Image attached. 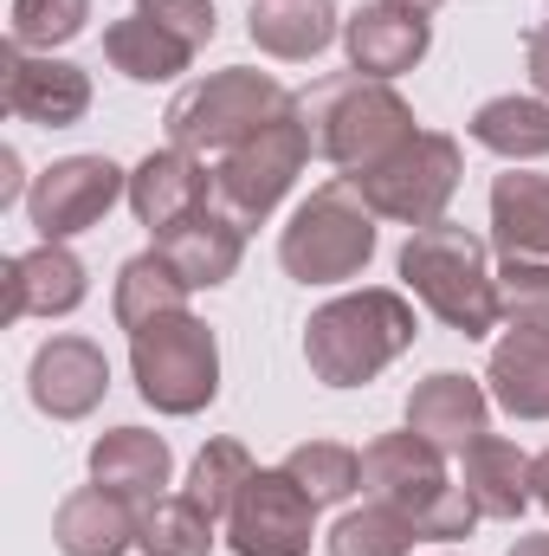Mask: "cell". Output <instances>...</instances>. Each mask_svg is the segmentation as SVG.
Masks as SVG:
<instances>
[{
    "label": "cell",
    "mask_w": 549,
    "mask_h": 556,
    "mask_svg": "<svg viewBox=\"0 0 549 556\" xmlns=\"http://www.w3.org/2000/svg\"><path fill=\"white\" fill-rule=\"evenodd\" d=\"M253 472H259V466H253V453H246L240 440H207V446H201V459L188 466V485H181V492H188V498L220 525V518L240 505V492H246V479H253Z\"/></svg>",
    "instance_id": "31"
},
{
    "label": "cell",
    "mask_w": 549,
    "mask_h": 556,
    "mask_svg": "<svg viewBox=\"0 0 549 556\" xmlns=\"http://www.w3.org/2000/svg\"><path fill=\"white\" fill-rule=\"evenodd\" d=\"M511 556H549V531H544V538H518Z\"/></svg>",
    "instance_id": "38"
},
{
    "label": "cell",
    "mask_w": 549,
    "mask_h": 556,
    "mask_svg": "<svg viewBox=\"0 0 549 556\" xmlns=\"http://www.w3.org/2000/svg\"><path fill=\"white\" fill-rule=\"evenodd\" d=\"M91 298V273L65 240H39L33 253H13L0 266V324L20 317H72Z\"/></svg>",
    "instance_id": "13"
},
{
    "label": "cell",
    "mask_w": 549,
    "mask_h": 556,
    "mask_svg": "<svg viewBox=\"0 0 549 556\" xmlns=\"http://www.w3.org/2000/svg\"><path fill=\"white\" fill-rule=\"evenodd\" d=\"M246 33L259 52H272L284 65H304L336 39V7L330 0H253Z\"/></svg>",
    "instance_id": "24"
},
{
    "label": "cell",
    "mask_w": 549,
    "mask_h": 556,
    "mask_svg": "<svg viewBox=\"0 0 549 556\" xmlns=\"http://www.w3.org/2000/svg\"><path fill=\"white\" fill-rule=\"evenodd\" d=\"M0 104H7V117H20V124L72 130V124H85V111H91V72L72 65V59H52V52H20V46H7V52H0Z\"/></svg>",
    "instance_id": "12"
},
{
    "label": "cell",
    "mask_w": 549,
    "mask_h": 556,
    "mask_svg": "<svg viewBox=\"0 0 549 556\" xmlns=\"http://www.w3.org/2000/svg\"><path fill=\"white\" fill-rule=\"evenodd\" d=\"M465 155L446 130H420L408 149H395L382 168L356 175V194L375 207V220H401V227H433L446 220V201L459 194ZM349 181V175H343Z\"/></svg>",
    "instance_id": "9"
},
{
    "label": "cell",
    "mask_w": 549,
    "mask_h": 556,
    "mask_svg": "<svg viewBox=\"0 0 549 556\" xmlns=\"http://www.w3.org/2000/svg\"><path fill=\"white\" fill-rule=\"evenodd\" d=\"M85 20H91V0H13L7 46H20V52H52V46L78 39Z\"/></svg>",
    "instance_id": "32"
},
{
    "label": "cell",
    "mask_w": 549,
    "mask_h": 556,
    "mask_svg": "<svg viewBox=\"0 0 549 556\" xmlns=\"http://www.w3.org/2000/svg\"><path fill=\"white\" fill-rule=\"evenodd\" d=\"M375 260V207L356 181H323L278 233V266L297 285H343Z\"/></svg>",
    "instance_id": "6"
},
{
    "label": "cell",
    "mask_w": 549,
    "mask_h": 556,
    "mask_svg": "<svg viewBox=\"0 0 549 556\" xmlns=\"http://www.w3.org/2000/svg\"><path fill=\"white\" fill-rule=\"evenodd\" d=\"M465 466H459V485H465V498L478 505V518H498V525H518L524 511H531V453L518 446V440H498V433H485V440H472L465 453H459Z\"/></svg>",
    "instance_id": "20"
},
{
    "label": "cell",
    "mask_w": 549,
    "mask_h": 556,
    "mask_svg": "<svg viewBox=\"0 0 549 556\" xmlns=\"http://www.w3.org/2000/svg\"><path fill=\"white\" fill-rule=\"evenodd\" d=\"M117 194H130V175L111 155H65L26 188V220L39 240H72L91 233L117 207Z\"/></svg>",
    "instance_id": "10"
},
{
    "label": "cell",
    "mask_w": 549,
    "mask_h": 556,
    "mask_svg": "<svg viewBox=\"0 0 549 556\" xmlns=\"http://www.w3.org/2000/svg\"><path fill=\"white\" fill-rule=\"evenodd\" d=\"M284 472L317 498V505H343L362 492V453L343 446V440H304L284 453Z\"/></svg>",
    "instance_id": "30"
},
{
    "label": "cell",
    "mask_w": 549,
    "mask_h": 556,
    "mask_svg": "<svg viewBox=\"0 0 549 556\" xmlns=\"http://www.w3.org/2000/svg\"><path fill=\"white\" fill-rule=\"evenodd\" d=\"M317 538V498L284 472V466H259L240 492V505L227 511V544L233 556H310Z\"/></svg>",
    "instance_id": "11"
},
{
    "label": "cell",
    "mask_w": 549,
    "mask_h": 556,
    "mask_svg": "<svg viewBox=\"0 0 549 556\" xmlns=\"http://www.w3.org/2000/svg\"><path fill=\"white\" fill-rule=\"evenodd\" d=\"M401 278L408 291L446 324L459 330L465 343L491 337L498 324V273L485 266V240L459 220H433V227H413L408 247H401Z\"/></svg>",
    "instance_id": "3"
},
{
    "label": "cell",
    "mask_w": 549,
    "mask_h": 556,
    "mask_svg": "<svg viewBox=\"0 0 549 556\" xmlns=\"http://www.w3.org/2000/svg\"><path fill=\"white\" fill-rule=\"evenodd\" d=\"M465 130L478 149H491L505 162H537V155H549V98H518V91L485 98Z\"/></svg>",
    "instance_id": "26"
},
{
    "label": "cell",
    "mask_w": 549,
    "mask_h": 556,
    "mask_svg": "<svg viewBox=\"0 0 549 556\" xmlns=\"http://www.w3.org/2000/svg\"><path fill=\"white\" fill-rule=\"evenodd\" d=\"M531 492H537V505L549 511V446L537 453V459H531Z\"/></svg>",
    "instance_id": "37"
},
{
    "label": "cell",
    "mask_w": 549,
    "mask_h": 556,
    "mask_svg": "<svg viewBox=\"0 0 549 556\" xmlns=\"http://www.w3.org/2000/svg\"><path fill=\"white\" fill-rule=\"evenodd\" d=\"M395 7H413V13H433L439 0H395Z\"/></svg>",
    "instance_id": "39"
},
{
    "label": "cell",
    "mask_w": 549,
    "mask_h": 556,
    "mask_svg": "<svg viewBox=\"0 0 549 556\" xmlns=\"http://www.w3.org/2000/svg\"><path fill=\"white\" fill-rule=\"evenodd\" d=\"M130 376L155 415H201L220 395V343L194 311L155 317L130 337Z\"/></svg>",
    "instance_id": "7"
},
{
    "label": "cell",
    "mask_w": 549,
    "mask_h": 556,
    "mask_svg": "<svg viewBox=\"0 0 549 556\" xmlns=\"http://www.w3.org/2000/svg\"><path fill=\"white\" fill-rule=\"evenodd\" d=\"M297 98L278 85L272 72H253V65H227V72H207L194 78L188 91H175L168 104V142L188 149V155H227L246 137H259L272 117H284Z\"/></svg>",
    "instance_id": "5"
},
{
    "label": "cell",
    "mask_w": 549,
    "mask_h": 556,
    "mask_svg": "<svg viewBox=\"0 0 549 556\" xmlns=\"http://www.w3.org/2000/svg\"><path fill=\"white\" fill-rule=\"evenodd\" d=\"M168 472H175V453L149 427H111L91 446V479L111 485V492H124L130 505H155L168 492Z\"/></svg>",
    "instance_id": "21"
},
{
    "label": "cell",
    "mask_w": 549,
    "mask_h": 556,
    "mask_svg": "<svg viewBox=\"0 0 549 556\" xmlns=\"http://www.w3.org/2000/svg\"><path fill=\"white\" fill-rule=\"evenodd\" d=\"M142 538V505H130L111 485H78L59 511H52V544L65 556H124Z\"/></svg>",
    "instance_id": "18"
},
{
    "label": "cell",
    "mask_w": 549,
    "mask_h": 556,
    "mask_svg": "<svg viewBox=\"0 0 549 556\" xmlns=\"http://www.w3.org/2000/svg\"><path fill=\"white\" fill-rule=\"evenodd\" d=\"M362 492L395 505L420 538L433 544H452V538H472L478 525V505L465 498V485L446 479V453L426 446L420 433H382L362 446Z\"/></svg>",
    "instance_id": "4"
},
{
    "label": "cell",
    "mask_w": 549,
    "mask_h": 556,
    "mask_svg": "<svg viewBox=\"0 0 549 556\" xmlns=\"http://www.w3.org/2000/svg\"><path fill=\"white\" fill-rule=\"evenodd\" d=\"M137 13H149L155 26H168L181 46H207L214 33H220V20H214V0H137Z\"/></svg>",
    "instance_id": "34"
},
{
    "label": "cell",
    "mask_w": 549,
    "mask_h": 556,
    "mask_svg": "<svg viewBox=\"0 0 549 556\" xmlns=\"http://www.w3.org/2000/svg\"><path fill=\"white\" fill-rule=\"evenodd\" d=\"M498 317H511V330H549V260L498 266Z\"/></svg>",
    "instance_id": "33"
},
{
    "label": "cell",
    "mask_w": 549,
    "mask_h": 556,
    "mask_svg": "<svg viewBox=\"0 0 549 556\" xmlns=\"http://www.w3.org/2000/svg\"><path fill=\"white\" fill-rule=\"evenodd\" d=\"M142 556H214V518L188 498V492H162L155 505H142Z\"/></svg>",
    "instance_id": "28"
},
{
    "label": "cell",
    "mask_w": 549,
    "mask_h": 556,
    "mask_svg": "<svg viewBox=\"0 0 549 556\" xmlns=\"http://www.w3.org/2000/svg\"><path fill=\"white\" fill-rule=\"evenodd\" d=\"M13 194H20V155H13V149H0V207H7Z\"/></svg>",
    "instance_id": "36"
},
{
    "label": "cell",
    "mask_w": 549,
    "mask_h": 556,
    "mask_svg": "<svg viewBox=\"0 0 549 556\" xmlns=\"http://www.w3.org/2000/svg\"><path fill=\"white\" fill-rule=\"evenodd\" d=\"M426 46H433V26H426V13H413V7H395V0H369V7H356L349 20H343V52H349V72H362V78H401L413 72L420 59H426Z\"/></svg>",
    "instance_id": "16"
},
{
    "label": "cell",
    "mask_w": 549,
    "mask_h": 556,
    "mask_svg": "<svg viewBox=\"0 0 549 556\" xmlns=\"http://www.w3.org/2000/svg\"><path fill=\"white\" fill-rule=\"evenodd\" d=\"M26 395L33 408L52 420H85L104 395H111V363L91 337H52L33 350V369H26Z\"/></svg>",
    "instance_id": "14"
},
{
    "label": "cell",
    "mask_w": 549,
    "mask_h": 556,
    "mask_svg": "<svg viewBox=\"0 0 549 556\" xmlns=\"http://www.w3.org/2000/svg\"><path fill=\"white\" fill-rule=\"evenodd\" d=\"M104 59L124 72V78H137V85H168V78H181L188 65H194V46H181L168 26H155L149 13H130V20H117V26H104Z\"/></svg>",
    "instance_id": "25"
},
{
    "label": "cell",
    "mask_w": 549,
    "mask_h": 556,
    "mask_svg": "<svg viewBox=\"0 0 549 556\" xmlns=\"http://www.w3.org/2000/svg\"><path fill=\"white\" fill-rule=\"evenodd\" d=\"M413 337H420V317H413L408 298L388 285H362V291H343L323 311H310L304 363L323 389H362L395 356H408Z\"/></svg>",
    "instance_id": "1"
},
{
    "label": "cell",
    "mask_w": 549,
    "mask_h": 556,
    "mask_svg": "<svg viewBox=\"0 0 549 556\" xmlns=\"http://www.w3.org/2000/svg\"><path fill=\"white\" fill-rule=\"evenodd\" d=\"M485 382L511 420H549V330H511L491 350Z\"/></svg>",
    "instance_id": "23"
},
{
    "label": "cell",
    "mask_w": 549,
    "mask_h": 556,
    "mask_svg": "<svg viewBox=\"0 0 549 556\" xmlns=\"http://www.w3.org/2000/svg\"><path fill=\"white\" fill-rule=\"evenodd\" d=\"M188 291H194V285L149 247V253H137V260H124V273H117V324L137 337L142 324L188 311Z\"/></svg>",
    "instance_id": "27"
},
{
    "label": "cell",
    "mask_w": 549,
    "mask_h": 556,
    "mask_svg": "<svg viewBox=\"0 0 549 556\" xmlns=\"http://www.w3.org/2000/svg\"><path fill=\"white\" fill-rule=\"evenodd\" d=\"M485 420H491V395H485L472 376H459V369H433L426 382H413L408 427L426 440V446H439V453H465L472 440L491 433Z\"/></svg>",
    "instance_id": "17"
},
{
    "label": "cell",
    "mask_w": 549,
    "mask_h": 556,
    "mask_svg": "<svg viewBox=\"0 0 549 556\" xmlns=\"http://www.w3.org/2000/svg\"><path fill=\"white\" fill-rule=\"evenodd\" d=\"M201 207H214V168L201 155L168 142V149H149L130 168V214L149 233H168V227H181Z\"/></svg>",
    "instance_id": "15"
},
{
    "label": "cell",
    "mask_w": 549,
    "mask_h": 556,
    "mask_svg": "<svg viewBox=\"0 0 549 556\" xmlns=\"http://www.w3.org/2000/svg\"><path fill=\"white\" fill-rule=\"evenodd\" d=\"M323 544H330V556H413L420 531H413L395 505L362 498V511H343Z\"/></svg>",
    "instance_id": "29"
},
{
    "label": "cell",
    "mask_w": 549,
    "mask_h": 556,
    "mask_svg": "<svg viewBox=\"0 0 549 556\" xmlns=\"http://www.w3.org/2000/svg\"><path fill=\"white\" fill-rule=\"evenodd\" d=\"M491 247L505 260H549V175L511 168L491 181Z\"/></svg>",
    "instance_id": "22"
},
{
    "label": "cell",
    "mask_w": 549,
    "mask_h": 556,
    "mask_svg": "<svg viewBox=\"0 0 549 556\" xmlns=\"http://www.w3.org/2000/svg\"><path fill=\"white\" fill-rule=\"evenodd\" d=\"M297 111H304V130L317 142V155L336 162L349 181L369 175V168H382L395 149H408V142L420 137L408 98H401L395 85H382V78H362V72L317 78V85L297 98Z\"/></svg>",
    "instance_id": "2"
},
{
    "label": "cell",
    "mask_w": 549,
    "mask_h": 556,
    "mask_svg": "<svg viewBox=\"0 0 549 556\" xmlns=\"http://www.w3.org/2000/svg\"><path fill=\"white\" fill-rule=\"evenodd\" d=\"M310 149H317V142H310V130H304V111L291 104V111L272 117L259 137H246L240 149L220 155V168H214V207H220L233 227L272 220V207L291 194V181L304 175Z\"/></svg>",
    "instance_id": "8"
},
{
    "label": "cell",
    "mask_w": 549,
    "mask_h": 556,
    "mask_svg": "<svg viewBox=\"0 0 549 556\" xmlns=\"http://www.w3.org/2000/svg\"><path fill=\"white\" fill-rule=\"evenodd\" d=\"M155 253L188 278L194 291H220L227 278L240 273V260H246V227H233L220 207H201L181 227L155 233Z\"/></svg>",
    "instance_id": "19"
},
{
    "label": "cell",
    "mask_w": 549,
    "mask_h": 556,
    "mask_svg": "<svg viewBox=\"0 0 549 556\" xmlns=\"http://www.w3.org/2000/svg\"><path fill=\"white\" fill-rule=\"evenodd\" d=\"M524 59H531V85H537V98H549V20L524 39Z\"/></svg>",
    "instance_id": "35"
}]
</instances>
